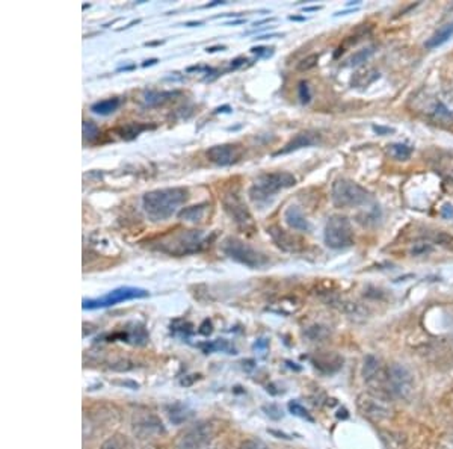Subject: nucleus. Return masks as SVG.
I'll list each match as a JSON object with an SVG mask.
<instances>
[{
	"mask_svg": "<svg viewBox=\"0 0 453 449\" xmlns=\"http://www.w3.org/2000/svg\"><path fill=\"white\" fill-rule=\"evenodd\" d=\"M219 249L224 253V256L249 269H263L269 264L268 257L263 253L236 236H226L219 245Z\"/></svg>",
	"mask_w": 453,
	"mask_h": 449,
	"instance_id": "obj_4",
	"label": "nucleus"
},
{
	"mask_svg": "<svg viewBox=\"0 0 453 449\" xmlns=\"http://www.w3.org/2000/svg\"><path fill=\"white\" fill-rule=\"evenodd\" d=\"M452 36H453V21L438 29V31L425 43V47L426 49L440 47L444 43H448Z\"/></svg>",
	"mask_w": 453,
	"mask_h": 449,
	"instance_id": "obj_24",
	"label": "nucleus"
},
{
	"mask_svg": "<svg viewBox=\"0 0 453 449\" xmlns=\"http://www.w3.org/2000/svg\"><path fill=\"white\" fill-rule=\"evenodd\" d=\"M321 141H322L321 133H317L314 130H304V132L298 133L297 137H293L283 148H279L278 152H275L274 156L289 154V153L297 152V150H301V148L313 147V146L321 144Z\"/></svg>",
	"mask_w": 453,
	"mask_h": 449,
	"instance_id": "obj_15",
	"label": "nucleus"
},
{
	"mask_svg": "<svg viewBox=\"0 0 453 449\" xmlns=\"http://www.w3.org/2000/svg\"><path fill=\"white\" fill-rule=\"evenodd\" d=\"M323 239L332 250H343L353 242V231L351 221L343 215H332L325 224Z\"/></svg>",
	"mask_w": 453,
	"mask_h": 449,
	"instance_id": "obj_9",
	"label": "nucleus"
},
{
	"mask_svg": "<svg viewBox=\"0 0 453 449\" xmlns=\"http://www.w3.org/2000/svg\"><path fill=\"white\" fill-rule=\"evenodd\" d=\"M181 321V325L180 327H177L176 324H171V332H174V333H181V334H185V336H189V334H191L192 333V324H189L187 323V321H185V319H180Z\"/></svg>",
	"mask_w": 453,
	"mask_h": 449,
	"instance_id": "obj_38",
	"label": "nucleus"
},
{
	"mask_svg": "<svg viewBox=\"0 0 453 449\" xmlns=\"http://www.w3.org/2000/svg\"><path fill=\"white\" fill-rule=\"evenodd\" d=\"M385 389L387 393L399 400H408L414 391V377L405 365L393 363L385 369Z\"/></svg>",
	"mask_w": 453,
	"mask_h": 449,
	"instance_id": "obj_8",
	"label": "nucleus"
},
{
	"mask_svg": "<svg viewBox=\"0 0 453 449\" xmlns=\"http://www.w3.org/2000/svg\"><path fill=\"white\" fill-rule=\"evenodd\" d=\"M225 3H229V2H226V0H215V2L206 3L202 6V8H213V6H221V5H225Z\"/></svg>",
	"mask_w": 453,
	"mask_h": 449,
	"instance_id": "obj_47",
	"label": "nucleus"
},
{
	"mask_svg": "<svg viewBox=\"0 0 453 449\" xmlns=\"http://www.w3.org/2000/svg\"><path fill=\"white\" fill-rule=\"evenodd\" d=\"M434 251V245L430 244L429 241H417V242H414L413 246H411V256H415V257H419V256H426V254L429 253H432Z\"/></svg>",
	"mask_w": 453,
	"mask_h": 449,
	"instance_id": "obj_32",
	"label": "nucleus"
},
{
	"mask_svg": "<svg viewBox=\"0 0 453 449\" xmlns=\"http://www.w3.org/2000/svg\"><path fill=\"white\" fill-rule=\"evenodd\" d=\"M242 154L244 150L236 144H219L207 150L206 158L218 167H230L240 161Z\"/></svg>",
	"mask_w": 453,
	"mask_h": 449,
	"instance_id": "obj_14",
	"label": "nucleus"
},
{
	"mask_svg": "<svg viewBox=\"0 0 453 449\" xmlns=\"http://www.w3.org/2000/svg\"><path fill=\"white\" fill-rule=\"evenodd\" d=\"M251 54L257 55V58H270L272 55L275 54V49L274 47H263V46H257L251 49Z\"/></svg>",
	"mask_w": 453,
	"mask_h": 449,
	"instance_id": "obj_40",
	"label": "nucleus"
},
{
	"mask_svg": "<svg viewBox=\"0 0 453 449\" xmlns=\"http://www.w3.org/2000/svg\"><path fill=\"white\" fill-rule=\"evenodd\" d=\"M100 449H130V444H128L126 436L115 434V436H112L106 440Z\"/></svg>",
	"mask_w": 453,
	"mask_h": 449,
	"instance_id": "obj_31",
	"label": "nucleus"
},
{
	"mask_svg": "<svg viewBox=\"0 0 453 449\" xmlns=\"http://www.w3.org/2000/svg\"><path fill=\"white\" fill-rule=\"evenodd\" d=\"M156 124H148V123H126V124H121L115 129V133L121 139L124 141H133L139 137L142 132L146 130H154L156 129Z\"/></svg>",
	"mask_w": 453,
	"mask_h": 449,
	"instance_id": "obj_19",
	"label": "nucleus"
},
{
	"mask_svg": "<svg viewBox=\"0 0 453 449\" xmlns=\"http://www.w3.org/2000/svg\"><path fill=\"white\" fill-rule=\"evenodd\" d=\"M289 410H290V413L294 415V416H298L301 419H305V421H308V422H314V419H313L312 415L308 413V410L304 406H301V404L297 402V401L289 402Z\"/></svg>",
	"mask_w": 453,
	"mask_h": 449,
	"instance_id": "obj_33",
	"label": "nucleus"
},
{
	"mask_svg": "<svg viewBox=\"0 0 453 449\" xmlns=\"http://www.w3.org/2000/svg\"><path fill=\"white\" fill-rule=\"evenodd\" d=\"M215 437L213 425L200 422L189 426L176 440V449H211Z\"/></svg>",
	"mask_w": 453,
	"mask_h": 449,
	"instance_id": "obj_10",
	"label": "nucleus"
},
{
	"mask_svg": "<svg viewBox=\"0 0 453 449\" xmlns=\"http://www.w3.org/2000/svg\"><path fill=\"white\" fill-rule=\"evenodd\" d=\"M317 62H319V55H317V54H312V55L305 56L304 59H301V61L298 62V67H297V69H298L299 71H308V70L314 69V67L317 65Z\"/></svg>",
	"mask_w": 453,
	"mask_h": 449,
	"instance_id": "obj_34",
	"label": "nucleus"
},
{
	"mask_svg": "<svg viewBox=\"0 0 453 449\" xmlns=\"http://www.w3.org/2000/svg\"><path fill=\"white\" fill-rule=\"evenodd\" d=\"M441 216L445 220H452L453 218V205L448 203L441 207Z\"/></svg>",
	"mask_w": 453,
	"mask_h": 449,
	"instance_id": "obj_43",
	"label": "nucleus"
},
{
	"mask_svg": "<svg viewBox=\"0 0 453 449\" xmlns=\"http://www.w3.org/2000/svg\"><path fill=\"white\" fill-rule=\"evenodd\" d=\"M376 79H380V71H376L375 69H366L362 71H358L355 74V78L352 80V85L355 87H369L370 84H373Z\"/></svg>",
	"mask_w": 453,
	"mask_h": 449,
	"instance_id": "obj_27",
	"label": "nucleus"
},
{
	"mask_svg": "<svg viewBox=\"0 0 453 449\" xmlns=\"http://www.w3.org/2000/svg\"><path fill=\"white\" fill-rule=\"evenodd\" d=\"M268 235L278 249L286 253H298L302 249V242L299 239L279 226L268 227Z\"/></svg>",
	"mask_w": 453,
	"mask_h": 449,
	"instance_id": "obj_16",
	"label": "nucleus"
},
{
	"mask_svg": "<svg viewBox=\"0 0 453 449\" xmlns=\"http://www.w3.org/2000/svg\"><path fill=\"white\" fill-rule=\"evenodd\" d=\"M136 69V65H127V67H119V69L117 70L118 73L119 71H130V70H135Z\"/></svg>",
	"mask_w": 453,
	"mask_h": 449,
	"instance_id": "obj_52",
	"label": "nucleus"
},
{
	"mask_svg": "<svg viewBox=\"0 0 453 449\" xmlns=\"http://www.w3.org/2000/svg\"><path fill=\"white\" fill-rule=\"evenodd\" d=\"M121 104V100L117 99V97H113V99H106V100H100V102H95L93 106H91V112H94L97 115H111L115 112Z\"/></svg>",
	"mask_w": 453,
	"mask_h": 449,
	"instance_id": "obj_26",
	"label": "nucleus"
},
{
	"mask_svg": "<svg viewBox=\"0 0 453 449\" xmlns=\"http://www.w3.org/2000/svg\"><path fill=\"white\" fill-rule=\"evenodd\" d=\"M200 348L204 351L206 354L210 353H226V354H236V349L231 345L229 341L225 339H216V341H211V342H206V343H201Z\"/></svg>",
	"mask_w": 453,
	"mask_h": 449,
	"instance_id": "obj_25",
	"label": "nucleus"
},
{
	"mask_svg": "<svg viewBox=\"0 0 453 449\" xmlns=\"http://www.w3.org/2000/svg\"><path fill=\"white\" fill-rule=\"evenodd\" d=\"M314 366L317 369H321L327 373H332L336 372L337 369L342 368V363H343V358L338 357L337 354H332V353H327V354H322L319 357H316L313 360Z\"/></svg>",
	"mask_w": 453,
	"mask_h": 449,
	"instance_id": "obj_23",
	"label": "nucleus"
},
{
	"mask_svg": "<svg viewBox=\"0 0 453 449\" xmlns=\"http://www.w3.org/2000/svg\"><path fill=\"white\" fill-rule=\"evenodd\" d=\"M89 6H91L89 3H85V5H83V6H82V8H83V10H86V8H89Z\"/></svg>",
	"mask_w": 453,
	"mask_h": 449,
	"instance_id": "obj_57",
	"label": "nucleus"
},
{
	"mask_svg": "<svg viewBox=\"0 0 453 449\" xmlns=\"http://www.w3.org/2000/svg\"><path fill=\"white\" fill-rule=\"evenodd\" d=\"M133 434L138 439H153L165 434V426L161 419L153 413H139L136 415L132 422Z\"/></svg>",
	"mask_w": 453,
	"mask_h": 449,
	"instance_id": "obj_13",
	"label": "nucleus"
},
{
	"mask_svg": "<svg viewBox=\"0 0 453 449\" xmlns=\"http://www.w3.org/2000/svg\"><path fill=\"white\" fill-rule=\"evenodd\" d=\"M189 191L186 188H162L148 191L142 197V207L151 222H163L172 215L178 214V209L187 203Z\"/></svg>",
	"mask_w": 453,
	"mask_h": 449,
	"instance_id": "obj_2",
	"label": "nucleus"
},
{
	"mask_svg": "<svg viewBox=\"0 0 453 449\" xmlns=\"http://www.w3.org/2000/svg\"><path fill=\"white\" fill-rule=\"evenodd\" d=\"M150 297V292L142 288H133V286H121L113 289L108 294L94 298V299H83L82 308L83 310H97V309H106L117 306L119 303L132 301V299H142Z\"/></svg>",
	"mask_w": 453,
	"mask_h": 449,
	"instance_id": "obj_7",
	"label": "nucleus"
},
{
	"mask_svg": "<svg viewBox=\"0 0 453 449\" xmlns=\"http://www.w3.org/2000/svg\"><path fill=\"white\" fill-rule=\"evenodd\" d=\"M263 410L266 411V415H268L270 419H275V421H278V419H281V417H283V411H281V408H279L278 406H275V404H269V406H264Z\"/></svg>",
	"mask_w": 453,
	"mask_h": 449,
	"instance_id": "obj_39",
	"label": "nucleus"
},
{
	"mask_svg": "<svg viewBox=\"0 0 453 449\" xmlns=\"http://www.w3.org/2000/svg\"><path fill=\"white\" fill-rule=\"evenodd\" d=\"M388 153L396 161H408L413 154V147L408 144H391L388 146Z\"/></svg>",
	"mask_w": 453,
	"mask_h": 449,
	"instance_id": "obj_29",
	"label": "nucleus"
},
{
	"mask_svg": "<svg viewBox=\"0 0 453 449\" xmlns=\"http://www.w3.org/2000/svg\"><path fill=\"white\" fill-rule=\"evenodd\" d=\"M222 205H224V211L229 214L230 218L236 222V226L239 229L248 231V233H253L255 230L253 215L236 191L233 189L225 191L222 196Z\"/></svg>",
	"mask_w": 453,
	"mask_h": 449,
	"instance_id": "obj_11",
	"label": "nucleus"
},
{
	"mask_svg": "<svg viewBox=\"0 0 453 449\" xmlns=\"http://www.w3.org/2000/svg\"><path fill=\"white\" fill-rule=\"evenodd\" d=\"M375 54V47H364V49H361L358 51H355V54L347 59V65L349 67H358L361 64H364L367 62L370 58L373 56Z\"/></svg>",
	"mask_w": 453,
	"mask_h": 449,
	"instance_id": "obj_30",
	"label": "nucleus"
},
{
	"mask_svg": "<svg viewBox=\"0 0 453 449\" xmlns=\"http://www.w3.org/2000/svg\"><path fill=\"white\" fill-rule=\"evenodd\" d=\"M231 106H229V104H224V106L221 108H216L213 114H231Z\"/></svg>",
	"mask_w": 453,
	"mask_h": 449,
	"instance_id": "obj_45",
	"label": "nucleus"
},
{
	"mask_svg": "<svg viewBox=\"0 0 453 449\" xmlns=\"http://www.w3.org/2000/svg\"><path fill=\"white\" fill-rule=\"evenodd\" d=\"M245 62H248L245 58H242V56H240V58H236V59H234V61H231L230 67L225 70V73H226V71H234V70L240 69V67H244V65H245Z\"/></svg>",
	"mask_w": 453,
	"mask_h": 449,
	"instance_id": "obj_42",
	"label": "nucleus"
},
{
	"mask_svg": "<svg viewBox=\"0 0 453 449\" xmlns=\"http://www.w3.org/2000/svg\"><path fill=\"white\" fill-rule=\"evenodd\" d=\"M272 21H275V19H264V20H260V21H255L254 26H260V25H264V23H272Z\"/></svg>",
	"mask_w": 453,
	"mask_h": 449,
	"instance_id": "obj_51",
	"label": "nucleus"
},
{
	"mask_svg": "<svg viewBox=\"0 0 453 449\" xmlns=\"http://www.w3.org/2000/svg\"><path fill=\"white\" fill-rule=\"evenodd\" d=\"M209 207H210V203L204 201V203H200V205L183 207L177 214V216H178V220H181V221L196 224V222H201L204 218H206Z\"/></svg>",
	"mask_w": 453,
	"mask_h": 449,
	"instance_id": "obj_21",
	"label": "nucleus"
},
{
	"mask_svg": "<svg viewBox=\"0 0 453 449\" xmlns=\"http://www.w3.org/2000/svg\"><path fill=\"white\" fill-rule=\"evenodd\" d=\"M289 20H292V21H305L307 19H305V17H297V16H290V17H289Z\"/></svg>",
	"mask_w": 453,
	"mask_h": 449,
	"instance_id": "obj_56",
	"label": "nucleus"
},
{
	"mask_svg": "<svg viewBox=\"0 0 453 449\" xmlns=\"http://www.w3.org/2000/svg\"><path fill=\"white\" fill-rule=\"evenodd\" d=\"M281 36L284 35H279V34H272V35H260V36H257V41H263V40H269V38H281Z\"/></svg>",
	"mask_w": 453,
	"mask_h": 449,
	"instance_id": "obj_46",
	"label": "nucleus"
},
{
	"mask_svg": "<svg viewBox=\"0 0 453 449\" xmlns=\"http://www.w3.org/2000/svg\"><path fill=\"white\" fill-rule=\"evenodd\" d=\"M357 406L362 416L375 422L385 421V419H388L393 415V407L388 400L376 392L360 395Z\"/></svg>",
	"mask_w": 453,
	"mask_h": 449,
	"instance_id": "obj_12",
	"label": "nucleus"
},
{
	"mask_svg": "<svg viewBox=\"0 0 453 449\" xmlns=\"http://www.w3.org/2000/svg\"><path fill=\"white\" fill-rule=\"evenodd\" d=\"M82 133H83V139L88 144H94V142L100 138V129L94 122H89V119H85L82 123Z\"/></svg>",
	"mask_w": 453,
	"mask_h": 449,
	"instance_id": "obj_28",
	"label": "nucleus"
},
{
	"mask_svg": "<svg viewBox=\"0 0 453 449\" xmlns=\"http://www.w3.org/2000/svg\"><path fill=\"white\" fill-rule=\"evenodd\" d=\"M166 415L174 425H181L191 421L194 417V410L183 402H174L166 407Z\"/></svg>",
	"mask_w": 453,
	"mask_h": 449,
	"instance_id": "obj_20",
	"label": "nucleus"
},
{
	"mask_svg": "<svg viewBox=\"0 0 453 449\" xmlns=\"http://www.w3.org/2000/svg\"><path fill=\"white\" fill-rule=\"evenodd\" d=\"M180 91H143L142 94V103L148 108H156V106H162V104L168 103L172 100L174 97H178Z\"/></svg>",
	"mask_w": 453,
	"mask_h": 449,
	"instance_id": "obj_22",
	"label": "nucleus"
},
{
	"mask_svg": "<svg viewBox=\"0 0 453 449\" xmlns=\"http://www.w3.org/2000/svg\"><path fill=\"white\" fill-rule=\"evenodd\" d=\"M385 372L387 371L382 369L381 362L375 356L366 357L364 365H362V378L367 384L382 389V386H385Z\"/></svg>",
	"mask_w": 453,
	"mask_h": 449,
	"instance_id": "obj_17",
	"label": "nucleus"
},
{
	"mask_svg": "<svg viewBox=\"0 0 453 449\" xmlns=\"http://www.w3.org/2000/svg\"><path fill=\"white\" fill-rule=\"evenodd\" d=\"M159 62V59L157 58H153V59H148V61H146L142 64L143 69H147V67H151V65H156Z\"/></svg>",
	"mask_w": 453,
	"mask_h": 449,
	"instance_id": "obj_49",
	"label": "nucleus"
},
{
	"mask_svg": "<svg viewBox=\"0 0 453 449\" xmlns=\"http://www.w3.org/2000/svg\"><path fill=\"white\" fill-rule=\"evenodd\" d=\"M298 94H299V99H301V103H310V100H312V93H310V87L307 82L302 80L299 87H298Z\"/></svg>",
	"mask_w": 453,
	"mask_h": 449,
	"instance_id": "obj_36",
	"label": "nucleus"
},
{
	"mask_svg": "<svg viewBox=\"0 0 453 449\" xmlns=\"http://www.w3.org/2000/svg\"><path fill=\"white\" fill-rule=\"evenodd\" d=\"M307 336H308L310 339H313V341L323 339L325 336H328V330H327V327H322V325H313V327H310V328H308Z\"/></svg>",
	"mask_w": 453,
	"mask_h": 449,
	"instance_id": "obj_35",
	"label": "nucleus"
},
{
	"mask_svg": "<svg viewBox=\"0 0 453 449\" xmlns=\"http://www.w3.org/2000/svg\"><path fill=\"white\" fill-rule=\"evenodd\" d=\"M372 129L378 135H390V133L395 132V129H391V127H384V126H373Z\"/></svg>",
	"mask_w": 453,
	"mask_h": 449,
	"instance_id": "obj_44",
	"label": "nucleus"
},
{
	"mask_svg": "<svg viewBox=\"0 0 453 449\" xmlns=\"http://www.w3.org/2000/svg\"><path fill=\"white\" fill-rule=\"evenodd\" d=\"M142 449H156L154 446H146V448H142Z\"/></svg>",
	"mask_w": 453,
	"mask_h": 449,
	"instance_id": "obj_58",
	"label": "nucleus"
},
{
	"mask_svg": "<svg viewBox=\"0 0 453 449\" xmlns=\"http://www.w3.org/2000/svg\"><path fill=\"white\" fill-rule=\"evenodd\" d=\"M165 41H151V43H146V46H161V44H163Z\"/></svg>",
	"mask_w": 453,
	"mask_h": 449,
	"instance_id": "obj_55",
	"label": "nucleus"
},
{
	"mask_svg": "<svg viewBox=\"0 0 453 449\" xmlns=\"http://www.w3.org/2000/svg\"><path fill=\"white\" fill-rule=\"evenodd\" d=\"M411 102L415 112H420L435 122L453 123V108L438 94L421 91L415 94Z\"/></svg>",
	"mask_w": 453,
	"mask_h": 449,
	"instance_id": "obj_5",
	"label": "nucleus"
},
{
	"mask_svg": "<svg viewBox=\"0 0 453 449\" xmlns=\"http://www.w3.org/2000/svg\"><path fill=\"white\" fill-rule=\"evenodd\" d=\"M204 25V21H187V23H185V26L187 27H195V26H202Z\"/></svg>",
	"mask_w": 453,
	"mask_h": 449,
	"instance_id": "obj_50",
	"label": "nucleus"
},
{
	"mask_svg": "<svg viewBox=\"0 0 453 449\" xmlns=\"http://www.w3.org/2000/svg\"><path fill=\"white\" fill-rule=\"evenodd\" d=\"M297 185V177L287 171H277V173H264L254 181V185L249 188L248 196L255 205L268 201L269 197H274L279 191L292 188Z\"/></svg>",
	"mask_w": 453,
	"mask_h": 449,
	"instance_id": "obj_3",
	"label": "nucleus"
},
{
	"mask_svg": "<svg viewBox=\"0 0 453 449\" xmlns=\"http://www.w3.org/2000/svg\"><path fill=\"white\" fill-rule=\"evenodd\" d=\"M224 50H226V46H211L206 49L207 54H215V51H224Z\"/></svg>",
	"mask_w": 453,
	"mask_h": 449,
	"instance_id": "obj_48",
	"label": "nucleus"
},
{
	"mask_svg": "<svg viewBox=\"0 0 453 449\" xmlns=\"http://www.w3.org/2000/svg\"><path fill=\"white\" fill-rule=\"evenodd\" d=\"M319 10H322V6H307L304 11L310 12V11H319Z\"/></svg>",
	"mask_w": 453,
	"mask_h": 449,
	"instance_id": "obj_54",
	"label": "nucleus"
},
{
	"mask_svg": "<svg viewBox=\"0 0 453 449\" xmlns=\"http://www.w3.org/2000/svg\"><path fill=\"white\" fill-rule=\"evenodd\" d=\"M283 218H284V222L292 230L310 231V229H312V226H310V222L307 220V216L302 214V211L298 206H294V205H290L289 207H286V211L283 214Z\"/></svg>",
	"mask_w": 453,
	"mask_h": 449,
	"instance_id": "obj_18",
	"label": "nucleus"
},
{
	"mask_svg": "<svg viewBox=\"0 0 453 449\" xmlns=\"http://www.w3.org/2000/svg\"><path fill=\"white\" fill-rule=\"evenodd\" d=\"M198 332L201 334H204V336H210L211 332H213V325H211V321L210 319H204L202 324L200 325V330Z\"/></svg>",
	"mask_w": 453,
	"mask_h": 449,
	"instance_id": "obj_41",
	"label": "nucleus"
},
{
	"mask_svg": "<svg viewBox=\"0 0 453 449\" xmlns=\"http://www.w3.org/2000/svg\"><path fill=\"white\" fill-rule=\"evenodd\" d=\"M239 23H245V20L244 19H240V20H236V21H226L225 26H231V25H239Z\"/></svg>",
	"mask_w": 453,
	"mask_h": 449,
	"instance_id": "obj_53",
	"label": "nucleus"
},
{
	"mask_svg": "<svg viewBox=\"0 0 453 449\" xmlns=\"http://www.w3.org/2000/svg\"><path fill=\"white\" fill-rule=\"evenodd\" d=\"M216 238V233L207 235L196 229H181L166 233L151 242V250L168 254L174 257H185L206 250Z\"/></svg>",
	"mask_w": 453,
	"mask_h": 449,
	"instance_id": "obj_1",
	"label": "nucleus"
},
{
	"mask_svg": "<svg viewBox=\"0 0 453 449\" xmlns=\"http://www.w3.org/2000/svg\"><path fill=\"white\" fill-rule=\"evenodd\" d=\"M331 200L337 207H358L369 200V192L349 179H337L331 186Z\"/></svg>",
	"mask_w": 453,
	"mask_h": 449,
	"instance_id": "obj_6",
	"label": "nucleus"
},
{
	"mask_svg": "<svg viewBox=\"0 0 453 449\" xmlns=\"http://www.w3.org/2000/svg\"><path fill=\"white\" fill-rule=\"evenodd\" d=\"M242 449H270L264 441H262L260 439H248L245 440L244 444L240 446Z\"/></svg>",
	"mask_w": 453,
	"mask_h": 449,
	"instance_id": "obj_37",
	"label": "nucleus"
}]
</instances>
